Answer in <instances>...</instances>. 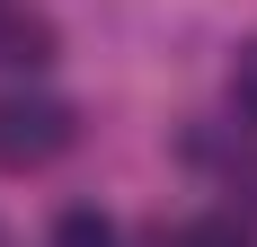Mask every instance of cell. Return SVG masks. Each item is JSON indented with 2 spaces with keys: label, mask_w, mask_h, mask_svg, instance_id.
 <instances>
[{
  "label": "cell",
  "mask_w": 257,
  "mask_h": 247,
  "mask_svg": "<svg viewBox=\"0 0 257 247\" xmlns=\"http://www.w3.org/2000/svg\"><path fill=\"white\" fill-rule=\"evenodd\" d=\"M45 44H53V26L27 18L18 0H0V62H45Z\"/></svg>",
  "instance_id": "obj_2"
},
{
  "label": "cell",
  "mask_w": 257,
  "mask_h": 247,
  "mask_svg": "<svg viewBox=\"0 0 257 247\" xmlns=\"http://www.w3.org/2000/svg\"><path fill=\"white\" fill-rule=\"evenodd\" d=\"M71 150V106L45 88H0V168H45Z\"/></svg>",
  "instance_id": "obj_1"
},
{
  "label": "cell",
  "mask_w": 257,
  "mask_h": 247,
  "mask_svg": "<svg viewBox=\"0 0 257 247\" xmlns=\"http://www.w3.org/2000/svg\"><path fill=\"white\" fill-rule=\"evenodd\" d=\"M186 247H248V238H239V230H222V221H204V230H195Z\"/></svg>",
  "instance_id": "obj_4"
},
{
  "label": "cell",
  "mask_w": 257,
  "mask_h": 247,
  "mask_svg": "<svg viewBox=\"0 0 257 247\" xmlns=\"http://www.w3.org/2000/svg\"><path fill=\"white\" fill-rule=\"evenodd\" d=\"M53 247H115V230H106L98 212H62V221H53Z\"/></svg>",
  "instance_id": "obj_3"
},
{
  "label": "cell",
  "mask_w": 257,
  "mask_h": 247,
  "mask_svg": "<svg viewBox=\"0 0 257 247\" xmlns=\"http://www.w3.org/2000/svg\"><path fill=\"white\" fill-rule=\"evenodd\" d=\"M0 247H9V230H0Z\"/></svg>",
  "instance_id": "obj_5"
}]
</instances>
